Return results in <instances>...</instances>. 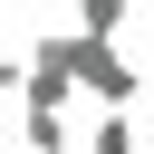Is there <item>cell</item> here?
Listing matches in <instances>:
<instances>
[{
  "label": "cell",
  "instance_id": "cell-2",
  "mask_svg": "<svg viewBox=\"0 0 154 154\" xmlns=\"http://www.w3.org/2000/svg\"><path fill=\"white\" fill-rule=\"evenodd\" d=\"M19 106H38V116H77V29L29 38V96H19Z\"/></svg>",
  "mask_w": 154,
  "mask_h": 154
},
{
  "label": "cell",
  "instance_id": "cell-1",
  "mask_svg": "<svg viewBox=\"0 0 154 154\" xmlns=\"http://www.w3.org/2000/svg\"><path fill=\"white\" fill-rule=\"evenodd\" d=\"M144 87H154V77H144L116 38H77V96H87V106H144Z\"/></svg>",
  "mask_w": 154,
  "mask_h": 154
},
{
  "label": "cell",
  "instance_id": "cell-6",
  "mask_svg": "<svg viewBox=\"0 0 154 154\" xmlns=\"http://www.w3.org/2000/svg\"><path fill=\"white\" fill-rule=\"evenodd\" d=\"M19 96H29V48H19V58L0 48V106H19Z\"/></svg>",
  "mask_w": 154,
  "mask_h": 154
},
{
  "label": "cell",
  "instance_id": "cell-3",
  "mask_svg": "<svg viewBox=\"0 0 154 154\" xmlns=\"http://www.w3.org/2000/svg\"><path fill=\"white\" fill-rule=\"evenodd\" d=\"M19 154H77V116H38V106H19Z\"/></svg>",
  "mask_w": 154,
  "mask_h": 154
},
{
  "label": "cell",
  "instance_id": "cell-5",
  "mask_svg": "<svg viewBox=\"0 0 154 154\" xmlns=\"http://www.w3.org/2000/svg\"><path fill=\"white\" fill-rule=\"evenodd\" d=\"M135 19V0H77V38H116Z\"/></svg>",
  "mask_w": 154,
  "mask_h": 154
},
{
  "label": "cell",
  "instance_id": "cell-4",
  "mask_svg": "<svg viewBox=\"0 0 154 154\" xmlns=\"http://www.w3.org/2000/svg\"><path fill=\"white\" fill-rule=\"evenodd\" d=\"M77 154H144V144H135V106H96V125H87Z\"/></svg>",
  "mask_w": 154,
  "mask_h": 154
}]
</instances>
